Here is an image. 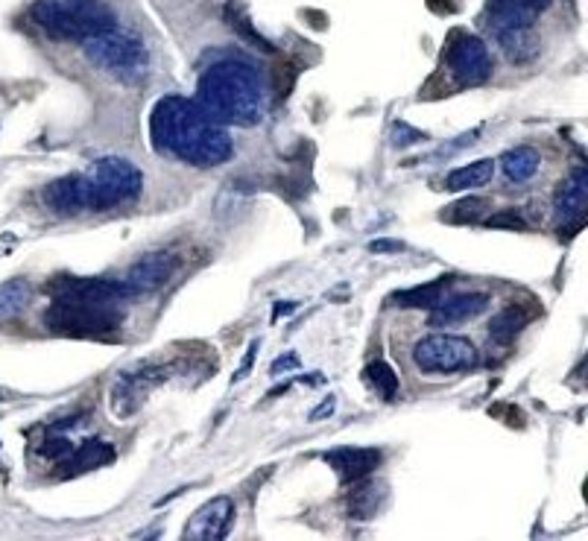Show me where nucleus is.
I'll use <instances>...</instances> for the list:
<instances>
[{
	"mask_svg": "<svg viewBox=\"0 0 588 541\" xmlns=\"http://www.w3.org/2000/svg\"><path fill=\"white\" fill-rule=\"evenodd\" d=\"M393 138H395V144H398V147H404V144H416V141H427V135L416 132V129L404 126V123H398V126H395Z\"/></svg>",
	"mask_w": 588,
	"mask_h": 541,
	"instance_id": "nucleus-30",
	"label": "nucleus"
},
{
	"mask_svg": "<svg viewBox=\"0 0 588 541\" xmlns=\"http://www.w3.org/2000/svg\"><path fill=\"white\" fill-rule=\"evenodd\" d=\"M29 298H33V290H29L27 278H12V282L0 284V322H9V319L21 316Z\"/></svg>",
	"mask_w": 588,
	"mask_h": 541,
	"instance_id": "nucleus-24",
	"label": "nucleus"
},
{
	"mask_svg": "<svg viewBox=\"0 0 588 541\" xmlns=\"http://www.w3.org/2000/svg\"><path fill=\"white\" fill-rule=\"evenodd\" d=\"M539 314V310H527L524 305L518 302H510L504 310H497L489 322V334L497 339V343H513V339L521 334V328L530 322V319Z\"/></svg>",
	"mask_w": 588,
	"mask_h": 541,
	"instance_id": "nucleus-20",
	"label": "nucleus"
},
{
	"mask_svg": "<svg viewBox=\"0 0 588 541\" xmlns=\"http://www.w3.org/2000/svg\"><path fill=\"white\" fill-rule=\"evenodd\" d=\"M293 307H296L293 302H278V307H275V314H273V319H278V316H282V314H290V310H293Z\"/></svg>",
	"mask_w": 588,
	"mask_h": 541,
	"instance_id": "nucleus-36",
	"label": "nucleus"
},
{
	"mask_svg": "<svg viewBox=\"0 0 588 541\" xmlns=\"http://www.w3.org/2000/svg\"><path fill=\"white\" fill-rule=\"evenodd\" d=\"M337 471L340 483H357L363 477H372L375 468L384 463V454L377 448H337L322 457Z\"/></svg>",
	"mask_w": 588,
	"mask_h": 541,
	"instance_id": "nucleus-15",
	"label": "nucleus"
},
{
	"mask_svg": "<svg viewBox=\"0 0 588 541\" xmlns=\"http://www.w3.org/2000/svg\"><path fill=\"white\" fill-rule=\"evenodd\" d=\"M486 307H489V296L486 293H460V296L442 298L440 305L431 307V325L433 328L463 325L468 319L481 316Z\"/></svg>",
	"mask_w": 588,
	"mask_h": 541,
	"instance_id": "nucleus-16",
	"label": "nucleus"
},
{
	"mask_svg": "<svg viewBox=\"0 0 588 541\" xmlns=\"http://www.w3.org/2000/svg\"><path fill=\"white\" fill-rule=\"evenodd\" d=\"M363 378L375 386V393L381 395L384 401H393L398 395V375L393 372L390 363H384V360H375V363H369Z\"/></svg>",
	"mask_w": 588,
	"mask_h": 541,
	"instance_id": "nucleus-26",
	"label": "nucleus"
},
{
	"mask_svg": "<svg viewBox=\"0 0 588 541\" xmlns=\"http://www.w3.org/2000/svg\"><path fill=\"white\" fill-rule=\"evenodd\" d=\"M492 76V56L483 38H477L465 29H454L448 36L445 50H442V65L436 79H451L448 88H474L483 85Z\"/></svg>",
	"mask_w": 588,
	"mask_h": 541,
	"instance_id": "nucleus-7",
	"label": "nucleus"
},
{
	"mask_svg": "<svg viewBox=\"0 0 588 541\" xmlns=\"http://www.w3.org/2000/svg\"><path fill=\"white\" fill-rule=\"evenodd\" d=\"M176 269H179V258L173 252H153L129 267L121 284L126 287L129 296H149L167 287V282L176 275Z\"/></svg>",
	"mask_w": 588,
	"mask_h": 541,
	"instance_id": "nucleus-11",
	"label": "nucleus"
},
{
	"mask_svg": "<svg viewBox=\"0 0 588 541\" xmlns=\"http://www.w3.org/2000/svg\"><path fill=\"white\" fill-rule=\"evenodd\" d=\"M144 190V176L132 162L117 155L97 158L83 173L62 176L44 187V203L59 214L108 211L135 203Z\"/></svg>",
	"mask_w": 588,
	"mask_h": 541,
	"instance_id": "nucleus-2",
	"label": "nucleus"
},
{
	"mask_svg": "<svg viewBox=\"0 0 588 541\" xmlns=\"http://www.w3.org/2000/svg\"><path fill=\"white\" fill-rule=\"evenodd\" d=\"M33 21L59 42H85L117 29V15L106 0H36Z\"/></svg>",
	"mask_w": 588,
	"mask_h": 541,
	"instance_id": "nucleus-4",
	"label": "nucleus"
},
{
	"mask_svg": "<svg viewBox=\"0 0 588 541\" xmlns=\"http://www.w3.org/2000/svg\"><path fill=\"white\" fill-rule=\"evenodd\" d=\"M401 249V243H386V240H381V243H369V252H398Z\"/></svg>",
	"mask_w": 588,
	"mask_h": 541,
	"instance_id": "nucleus-35",
	"label": "nucleus"
},
{
	"mask_svg": "<svg viewBox=\"0 0 588 541\" xmlns=\"http://www.w3.org/2000/svg\"><path fill=\"white\" fill-rule=\"evenodd\" d=\"M44 328L74 339H117L123 328V305H99L85 298H53L44 310Z\"/></svg>",
	"mask_w": 588,
	"mask_h": 541,
	"instance_id": "nucleus-5",
	"label": "nucleus"
},
{
	"mask_svg": "<svg viewBox=\"0 0 588 541\" xmlns=\"http://www.w3.org/2000/svg\"><path fill=\"white\" fill-rule=\"evenodd\" d=\"M483 223L489 228H510V232H524L527 228V219L518 214V208H504V211L489 214Z\"/></svg>",
	"mask_w": 588,
	"mask_h": 541,
	"instance_id": "nucleus-29",
	"label": "nucleus"
},
{
	"mask_svg": "<svg viewBox=\"0 0 588 541\" xmlns=\"http://www.w3.org/2000/svg\"><path fill=\"white\" fill-rule=\"evenodd\" d=\"M234 521L232 497H211L191 515V521L182 529V538L187 541H217L228 533Z\"/></svg>",
	"mask_w": 588,
	"mask_h": 541,
	"instance_id": "nucleus-13",
	"label": "nucleus"
},
{
	"mask_svg": "<svg viewBox=\"0 0 588 541\" xmlns=\"http://www.w3.org/2000/svg\"><path fill=\"white\" fill-rule=\"evenodd\" d=\"M489 208H492L489 199L468 196V199H463V203L445 208L442 219L445 223H483V219L489 217Z\"/></svg>",
	"mask_w": 588,
	"mask_h": 541,
	"instance_id": "nucleus-25",
	"label": "nucleus"
},
{
	"mask_svg": "<svg viewBox=\"0 0 588 541\" xmlns=\"http://www.w3.org/2000/svg\"><path fill=\"white\" fill-rule=\"evenodd\" d=\"M427 6H431L436 15H454L457 12L454 0H427Z\"/></svg>",
	"mask_w": 588,
	"mask_h": 541,
	"instance_id": "nucleus-33",
	"label": "nucleus"
},
{
	"mask_svg": "<svg viewBox=\"0 0 588 541\" xmlns=\"http://www.w3.org/2000/svg\"><path fill=\"white\" fill-rule=\"evenodd\" d=\"M495 38L510 62H530L539 53V42H536L533 29H501V33H495Z\"/></svg>",
	"mask_w": 588,
	"mask_h": 541,
	"instance_id": "nucleus-22",
	"label": "nucleus"
},
{
	"mask_svg": "<svg viewBox=\"0 0 588 541\" xmlns=\"http://www.w3.org/2000/svg\"><path fill=\"white\" fill-rule=\"evenodd\" d=\"M585 205H588V173L585 167H574L571 173L565 176V182L556 190L553 208L556 217L562 219V235L568 232H580L585 223Z\"/></svg>",
	"mask_w": 588,
	"mask_h": 541,
	"instance_id": "nucleus-12",
	"label": "nucleus"
},
{
	"mask_svg": "<svg viewBox=\"0 0 588 541\" xmlns=\"http://www.w3.org/2000/svg\"><path fill=\"white\" fill-rule=\"evenodd\" d=\"M149 138L158 153H171L194 167H217L232 158V135L196 99L162 97L149 115Z\"/></svg>",
	"mask_w": 588,
	"mask_h": 541,
	"instance_id": "nucleus-1",
	"label": "nucleus"
},
{
	"mask_svg": "<svg viewBox=\"0 0 588 541\" xmlns=\"http://www.w3.org/2000/svg\"><path fill=\"white\" fill-rule=\"evenodd\" d=\"M539 167H542V158L533 147H515L510 153H504L501 158L504 176L513 179V182H530V179L539 173Z\"/></svg>",
	"mask_w": 588,
	"mask_h": 541,
	"instance_id": "nucleus-21",
	"label": "nucleus"
},
{
	"mask_svg": "<svg viewBox=\"0 0 588 541\" xmlns=\"http://www.w3.org/2000/svg\"><path fill=\"white\" fill-rule=\"evenodd\" d=\"M454 278L451 275H442L436 278V282H427V284H418V287H410V290H398V293L390 296V305L395 307H436L445 298V293L451 290Z\"/></svg>",
	"mask_w": 588,
	"mask_h": 541,
	"instance_id": "nucleus-19",
	"label": "nucleus"
},
{
	"mask_svg": "<svg viewBox=\"0 0 588 541\" xmlns=\"http://www.w3.org/2000/svg\"><path fill=\"white\" fill-rule=\"evenodd\" d=\"M167 378H171V366L164 363H141L132 372H123L112 386V413L117 418H129L138 413L147 395L155 386H162Z\"/></svg>",
	"mask_w": 588,
	"mask_h": 541,
	"instance_id": "nucleus-9",
	"label": "nucleus"
},
{
	"mask_svg": "<svg viewBox=\"0 0 588 541\" xmlns=\"http://www.w3.org/2000/svg\"><path fill=\"white\" fill-rule=\"evenodd\" d=\"M334 410H337V401H334V395H331V398H325V401H322V404H319V407L314 410V413H311V416H307V422H319V418H325V416H331V413H334Z\"/></svg>",
	"mask_w": 588,
	"mask_h": 541,
	"instance_id": "nucleus-32",
	"label": "nucleus"
},
{
	"mask_svg": "<svg viewBox=\"0 0 588 541\" xmlns=\"http://www.w3.org/2000/svg\"><path fill=\"white\" fill-rule=\"evenodd\" d=\"M196 103L220 123L255 126L266 115V85L258 68L228 59L199 76Z\"/></svg>",
	"mask_w": 588,
	"mask_h": 541,
	"instance_id": "nucleus-3",
	"label": "nucleus"
},
{
	"mask_svg": "<svg viewBox=\"0 0 588 541\" xmlns=\"http://www.w3.org/2000/svg\"><path fill=\"white\" fill-rule=\"evenodd\" d=\"M115 457H117L115 445L103 442V439H85V442H76V448L62 463H56V468H59V477H76V474H83V471L115 463Z\"/></svg>",
	"mask_w": 588,
	"mask_h": 541,
	"instance_id": "nucleus-17",
	"label": "nucleus"
},
{
	"mask_svg": "<svg viewBox=\"0 0 588 541\" xmlns=\"http://www.w3.org/2000/svg\"><path fill=\"white\" fill-rule=\"evenodd\" d=\"M255 352H258V339H255L252 346H249V352H246V357H243L241 369H237V372H234V378H232L234 384H237V380H243V378L249 375V369H252V363H255Z\"/></svg>",
	"mask_w": 588,
	"mask_h": 541,
	"instance_id": "nucleus-31",
	"label": "nucleus"
},
{
	"mask_svg": "<svg viewBox=\"0 0 588 541\" xmlns=\"http://www.w3.org/2000/svg\"><path fill=\"white\" fill-rule=\"evenodd\" d=\"M83 53L97 71L121 79L126 85L141 83L149 68V56L141 38H135L129 33H117V29L85 38Z\"/></svg>",
	"mask_w": 588,
	"mask_h": 541,
	"instance_id": "nucleus-6",
	"label": "nucleus"
},
{
	"mask_svg": "<svg viewBox=\"0 0 588 541\" xmlns=\"http://www.w3.org/2000/svg\"><path fill=\"white\" fill-rule=\"evenodd\" d=\"M492 176H495V162L492 158H481V162L457 167L454 173H448L445 187L448 190H474V187H483Z\"/></svg>",
	"mask_w": 588,
	"mask_h": 541,
	"instance_id": "nucleus-23",
	"label": "nucleus"
},
{
	"mask_svg": "<svg viewBox=\"0 0 588 541\" xmlns=\"http://www.w3.org/2000/svg\"><path fill=\"white\" fill-rule=\"evenodd\" d=\"M296 366H298V357H296V354L278 357L275 363H273V375H278V372H282V369H284V372H287V369H296Z\"/></svg>",
	"mask_w": 588,
	"mask_h": 541,
	"instance_id": "nucleus-34",
	"label": "nucleus"
},
{
	"mask_svg": "<svg viewBox=\"0 0 588 541\" xmlns=\"http://www.w3.org/2000/svg\"><path fill=\"white\" fill-rule=\"evenodd\" d=\"M44 290L53 298H85V302H99V305H123L132 298L121 282H108V278L56 275L44 284Z\"/></svg>",
	"mask_w": 588,
	"mask_h": 541,
	"instance_id": "nucleus-10",
	"label": "nucleus"
},
{
	"mask_svg": "<svg viewBox=\"0 0 588 541\" xmlns=\"http://www.w3.org/2000/svg\"><path fill=\"white\" fill-rule=\"evenodd\" d=\"M386 504V483H381V480H357L352 495H348V515L352 518H375L377 513L384 509Z\"/></svg>",
	"mask_w": 588,
	"mask_h": 541,
	"instance_id": "nucleus-18",
	"label": "nucleus"
},
{
	"mask_svg": "<svg viewBox=\"0 0 588 541\" xmlns=\"http://www.w3.org/2000/svg\"><path fill=\"white\" fill-rule=\"evenodd\" d=\"M226 18H228V24H232V29H237V33H243V38H249V42H252V44H258L261 50H266V53H273V50H275L261 33H258V29H255L252 24H249V18H246L243 12H237L234 4L226 9Z\"/></svg>",
	"mask_w": 588,
	"mask_h": 541,
	"instance_id": "nucleus-27",
	"label": "nucleus"
},
{
	"mask_svg": "<svg viewBox=\"0 0 588 541\" xmlns=\"http://www.w3.org/2000/svg\"><path fill=\"white\" fill-rule=\"evenodd\" d=\"M296 76H298V65L293 62V59H282L275 68H273V88L278 97H287L293 91L296 85Z\"/></svg>",
	"mask_w": 588,
	"mask_h": 541,
	"instance_id": "nucleus-28",
	"label": "nucleus"
},
{
	"mask_svg": "<svg viewBox=\"0 0 588 541\" xmlns=\"http://www.w3.org/2000/svg\"><path fill=\"white\" fill-rule=\"evenodd\" d=\"M551 6V0H489L486 21L492 33L501 29H533L536 18Z\"/></svg>",
	"mask_w": 588,
	"mask_h": 541,
	"instance_id": "nucleus-14",
	"label": "nucleus"
},
{
	"mask_svg": "<svg viewBox=\"0 0 588 541\" xmlns=\"http://www.w3.org/2000/svg\"><path fill=\"white\" fill-rule=\"evenodd\" d=\"M0 401H6V393H4V389H0Z\"/></svg>",
	"mask_w": 588,
	"mask_h": 541,
	"instance_id": "nucleus-37",
	"label": "nucleus"
},
{
	"mask_svg": "<svg viewBox=\"0 0 588 541\" xmlns=\"http://www.w3.org/2000/svg\"><path fill=\"white\" fill-rule=\"evenodd\" d=\"M413 363L425 375H451L477 363L472 339L457 334H427L413 346Z\"/></svg>",
	"mask_w": 588,
	"mask_h": 541,
	"instance_id": "nucleus-8",
	"label": "nucleus"
}]
</instances>
